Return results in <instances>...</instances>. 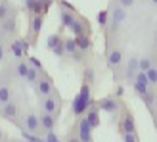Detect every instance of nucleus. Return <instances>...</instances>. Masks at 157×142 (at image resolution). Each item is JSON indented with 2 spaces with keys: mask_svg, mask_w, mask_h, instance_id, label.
I'll list each match as a JSON object with an SVG mask.
<instances>
[{
  "mask_svg": "<svg viewBox=\"0 0 157 142\" xmlns=\"http://www.w3.org/2000/svg\"><path fill=\"white\" fill-rule=\"evenodd\" d=\"M92 104H94V100L90 98V85H88V83H82L81 90H78V94L75 96L73 106H71V108H73V115H75V117H81Z\"/></svg>",
  "mask_w": 157,
  "mask_h": 142,
  "instance_id": "2",
  "label": "nucleus"
},
{
  "mask_svg": "<svg viewBox=\"0 0 157 142\" xmlns=\"http://www.w3.org/2000/svg\"><path fill=\"white\" fill-rule=\"evenodd\" d=\"M123 92H124V89L119 85V86H117V90H115V96H117V98H121V96H123Z\"/></svg>",
  "mask_w": 157,
  "mask_h": 142,
  "instance_id": "37",
  "label": "nucleus"
},
{
  "mask_svg": "<svg viewBox=\"0 0 157 142\" xmlns=\"http://www.w3.org/2000/svg\"><path fill=\"white\" fill-rule=\"evenodd\" d=\"M121 106H123V102L117 96H105L96 102V108L101 109V112H107V113H117L121 109Z\"/></svg>",
  "mask_w": 157,
  "mask_h": 142,
  "instance_id": "7",
  "label": "nucleus"
},
{
  "mask_svg": "<svg viewBox=\"0 0 157 142\" xmlns=\"http://www.w3.org/2000/svg\"><path fill=\"white\" fill-rule=\"evenodd\" d=\"M75 44H77V50H82V52L90 50V46H92L88 35H78V37H75Z\"/></svg>",
  "mask_w": 157,
  "mask_h": 142,
  "instance_id": "18",
  "label": "nucleus"
},
{
  "mask_svg": "<svg viewBox=\"0 0 157 142\" xmlns=\"http://www.w3.org/2000/svg\"><path fill=\"white\" fill-rule=\"evenodd\" d=\"M33 86H35L36 96H38V98H44V96H48V94L52 92V89H54V81H52L50 75H46L44 71H40V73H38V79L33 83Z\"/></svg>",
  "mask_w": 157,
  "mask_h": 142,
  "instance_id": "5",
  "label": "nucleus"
},
{
  "mask_svg": "<svg viewBox=\"0 0 157 142\" xmlns=\"http://www.w3.org/2000/svg\"><path fill=\"white\" fill-rule=\"evenodd\" d=\"M38 123H40V132L44 135V132H48V131H54V129H56L58 119H56V117H54L52 113L40 112V115H38Z\"/></svg>",
  "mask_w": 157,
  "mask_h": 142,
  "instance_id": "12",
  "label": "nucleus"
},
{
  "mask_svg": "<svg viewBox=\"0 0 157 142\" xmlns=\"http://www.w3.org/2000/svg\"><path fill=\"white\" fill-rule=\"evenodd\" d=\"M59 41H61V35H59V33H56V35H50V37H48V41H46V46H48V48L52 50V48H54V46H56Z\"/></svg>",
  "mask_w": 157,
  "mask_h": 142,
  "instance_id": "30",
  "label": "nucleus"
},
{
  "mask_svg": "<svg viewBox=\"0 0 157 142\" xmlns=\"http://www.w3.org/2000/svg\"><path fill=\"white\" fill-rule=\"evenodd\" d=\"M98 23H100V27H105L107 25V10L98 14Z\"/></svg>",
  "mask_w": 157,
  "mask_h": 142,
  "instance_id": "33",
  "label": "nucleus"
},
{
  "mask_svg": "<svg viewBox=\"0 0 157 142\" xmlns=\"http://www.w3.org/2000/svg\"><path fill=\"white\" fill-rule=\"evenodd\" d=\"M134 2H136V0H117V4L123 6L124 10H130V8L134 6Z\"/></svg>",
  "mask_w": 157,
  "mask_h": 142,
  "instance_id": "35",
  "label": "nucleus"
},
{
  "mask_svg": "<svg viewBox=\"0 0 157 142\" xmlns=\"http://www.w3.org/2000/svg\"><path fill=\"white\" fill-rule=\"evenodd\" d=\"M69 29H71V33L75 37L78 35H88L90 29H88V19H82V18H75V21L69 25Z\"/></svg>",
  "mask_w": 157,
  "mask_h": 142,
  "instance_id": "14",
  "label": "nucleus"
},
{
  "mask_svg": "<svg viewBox=\"0 0 157 142\" xmlns=\"http://www.w3.org/2000/svg\"><path fill=\"white\" fill-rule=\"evenodd\" d=\"M38 106H40V112H46V113H52L54 117H59V108H61V96L56 89H52V92L48 96H44L40 102H38Z\"/></svg>",
  "mask_w": 157,
  "mask_h": 142,
  "instance_id": "3",
  "label": "nucleus"
},
{
  "mask_svg": "<svg viewBox=\"0 0 157 142\" xmlns=\"http://www.w3.org/2000/svg\"><path fill=\"white\" fill-rule=\"evenodd\" d=\"M19 106H17V102H13V100H10V102H6L4 106H0V117L2 119H6L8 123H13L15 127H19Z\"/></svg>",
  "mask_w": 157,
  "mask_h": 142,
  "instance_id": "4",
  "label": "nucleus"
},
{
  "mask_svg": "<svg viewBox=\"0 0 157 142\" xmlns=\"http://www.w3.org/2000/svg\"><path fill=\"white\" fill-rule=\"evenodd\" d=\"M121 109H123V115H121V121H119L121 135L123 132H136V123H134V115H132V112L124 104L121 106Z\"/></svg>",
  "mask_w": 157,
  "mask_h": 142,
  "instance_id": "6",
  "label": "nucleus"
},
{
  "mask_svg": "<svg viewBox=\"0 0 157 142\" xmlns=\"http://www.w3.org/2000/svg\"><path fill=\"white\" fill-rule=\"evenodd\" d=\"M124 19H127V10H124L123 6L117 4V6H111V8L107 10V25L104 27V29H105L107 42H109V38L115 37V35L121 31Z\"/></svg>",
  "mask_w": 157,
  "mask_h": 142,
  "instance_id": "1",
  "label": "nucleus"
},
{
  "mask_svg": "<svg viewBox=\"0 0 157 142\" xmlns=\"http://www.w3.org/2000/svg\"><path fill=\"white\" fill-rule=\"evenodd\" d=\"M12 4H10V0H0V21H2L4 18H8L10 14H13V10H12Z\"/></svg>",
  "mask_w": 157,
  "mask_h": 142,
  "instance_id": "20",
  "label": "nucleus"
},
{
  "mask_svg": "<svg viewBox=\"0 0 157 142\" xmlns=\"http://www.w3.org/2000/svg\"><path fill=\"white\" fill-rule=\"evenodd\" d=\"M10 48H12V52H13V58L15 60H21L25 54H23V48H21V44H19V38L17 41H13L12 44H10Z\"/></svg>",
  "mask_w": 157,
  "mask_h": 142,
  "instance_id": "23",
  "label": "nucleus"
},
{
  "mask_svg": "<svg viewBox=\"0 0 157 142\" xmlns=\"http://www.w3.org/2000/svg\"><path fill=\"white\" fill-rule=\"evenodd\" d=\"M59 18H61V25H63V27H69V25L75 21V15L71 14V10H63Z\"/></svg>",
  "mask_w": 157,
  "mask_h": 142,
  "instance_id": "22",
  "label": "nucleus"
},
{
  "mask_svg": "<svg viewBox=\"0 0 157 142\" xmlns=\"http://www.w3.org/2000/svg\"><path fill=\"white\" fill-rule=\"evenodd\" d=\"M92 81H94V71H92V69L88 67V69L84 71V83H88V85H90Z\"/></svg>",
  "mask_w": 157,
  "mask_h": 142,
  "instance_id": "36",
  "label": "nucleus"
},
{
  "mask_svg": "<svg viewBox=\"0 0 157 142\" xmlns=\"http://www.w3.org/2000/svg\"><path fill=\"white\" fill-rule=\"evenodd\" d=\"M38 73H40V71H38V69H35L33 65H31V67H29V71H27V77H25V81L33 85V83L36 81V79H38Z\"/></svg>",
  "mask_w": 157,
  "mask_h": 142,
  "instance_id": "27",
  "label": "nucleus"
},
{
  "mask_svg": "<svg viewBox=\"0 0 157 142\" xmlns=\"http://www.w3.org/2000/svg\"><path fill=\"white\" fill-rule=\"evenodd\" d=\"M0 29H2L4 37H15V33H17V19H15V12L10 14L8 18H4L2 21H0Z\"/></svg>",
  "mask_w": 157,
  "mask_h": 142,
  "instance_id": "10",
  "label": "nucleus"
},
{
  "mask_svg": "<svg viewBox=\"0 0 157 142\" xmlns=\"http://www.w3.org/2000/svg\"><path fill=\"white\" fill-rule=\"evenodd\" d=\"M146 79H147V83H150V86H155V83H157V67L155 65L146 71Z\"/></svg>",
  "mask_w": 157,
  "mask_h": 142,
  "instance_id": "24",
  "label": "nucleus"
},
{
  "mask_svg": "<svg viewBox=\"0 0 157 142\" xmlns=\"http://www.w3.org/2000/svg\"><path fill=\"white\" fill-rule=\"evenodd\" d=\"M123 65V50L121 48H113V50H107V67L109 69H117Z\"/></svg>",
  "mask_w": 157,
  "mask_h": 142,
  "instance_id": "13",
  "label": "nucleus"
},
{
  "mask_svg": "<svg viewBox=\"0 0 157 142\" xmlns=\"http://www.w3.org/2000/svg\"><path fill=\"white\" fill-rule=\"evenodd\" d=\"M4 38H6V37H4V33H2V29H0V41H4Z\"/></svg>",
  "mask_w": 157,
  "mask_h": 142,
  "instance_id": "39",
  "label": "nucleus"
},
{
  "mask_svg": "<svg viewBox=\"0 0 157 142\" xmlns=\"http://www.w3.org/2000/svg\"><path fill=\"white\" fill-rule=\"evenodd\" d=\"M40 31H42V15L35 14V18L31 19V35L36 37V35H40Z\"/></svg>",
  "mask_w": 157,
  "mask_h": 142,
  "instance_id": "19",
  "label": "nucleus"
},
{
  "mask_svg": "<svg viewBox=\"0 0 157 142\" xmlns=\"http://www.w3.org/2000/svg\"><path fill=\"white\" fill-rule=\"evenodd\" d=\"M63 142H81V138H78V135H77V127H71V129L67 131Z\"/></svg>",
  "mask_w": 157,
  "mask_h": 142,
  "instance_id": "26",
  "label": "nucleus"
},
{
  "mask_svg": "<svg viewBox=\"0 0 157 142\" xmlns=\"http://www.w3.org/2000/svg\"><path fill=\"white\" fill-rule=\"evenodd\" d=\"M69 56H71V60L75 61V64H81V61L86 60V52H82V50H75L73 54H69Z\"/></svg>",
  "mask_w": 157,
  "mask_h": 142,
  "instance_id": "28",
  "label": "nucleus"
},
{
  "mask_svg": "<svg viewBox=\"0 0 157 142\" xmlns=\"http://www.w3.org/2000/svg\"><path fill=\"white\" fill-rule=\"evenodd\" d=\"M10 100H12V89L8 85H0V106H4Z\"/></svg>",
  "mask_w": 157,
  "mask_h": 142,
  "instance_id": "21",
  "label": "nucleus"
},
{
  "mask_svg": "<svg viewBox=\"0 0 157 142\" xmlns=\"http://www.w3.org/2000/svg\"><path fill=\"white\" fill-rule=\"evenodd\" d=\"M142 100H144V104L150 108L151 119L155 121V90H153V86H150V89H147V92L142 94Z\"/></svg>",
  "mask_w": 157,
  "mask_h": 142,
  "instance_id": "16",
  "label": "nucleus"
},
{
  "mask_svg": "<svg viewBox=\"0 0 157 142\" xmlns=\"http://www.w3.org/2000/svg\"><path fill=\"white\" fill-rule=\"evenodd\" d=\"M63 48H65V54H73L77 50V44H75V38H63Z\"/></svg>",
  "mask_w": 157,
  "mask_h": 142,
  "instance_id": "25",
  "label": "nucleus"
},
{
  "mask_svg": "<svg viewBox=\"0 0 157 142\" xmlns=\"http://www.w3.org/2000/svg\"><path fill=\"white\" fill-rule=\"evenodd\" d=\"M136 73H138V56L132 54L128 58V61H127V65L123 67V81L132 85V81L136 79Z\"/></svg>",
  "mask_w": 157,
  "mask_h": 142,
  "instance_id": "8",
  "label": "nucleus"
},
{
  "mask_svg": "<svg viewBox=\"0 0 157 142\" xmlns=\"http://www.w3.org/2000/svg\"><path fill=\"white\" fill-rule=\"evenodd\" d=\"M155 65V54L151 52L150 56H142V58H138V71H146L150 69V67H153Z\"/></svg>",
  "mask_w": 157,
  "mask_h": 142,
  "instance_id": "17",
  "label": "nucleus"
},
{
  "mask_svg": "<svg viewBox=\"0 0 157 142\" xmlns=\"http://www.w3.org/2000/svg\"><path fill=\"white\" fill-rule=\"evenodd\" d=\"M4 52H6V48H4V44H2V41H0V61L4 60Z\"/></svg>",
  "mask_w": 157,
  "mask_h": 142,
  "instance_id": "38",
  "label": "nucleus"
},
{
  "mask_svg": "<svg viewBox=\"0 0 157 142\" xmlns=\"http://www.w3.org/2000/svg\"><path fill=\"white\" fill-rule=\"evenodd\" d=\"M84 113H86V115H84V119L88 121V125H90V127H92V129H98L101 121H100V109L96 108V102H94V104H92L88 109H86Z\"/></svg>",
  "mask_w": 157,
  "mask_h": 142,
  "instance_id": "15",
  "label": "nucleus"
},
{
  "mask_svg": "<svg viewBox=\"0 0 157 142\" xmlns=\"http://www.w3.org/2000/svg\"><path fill=\"white\" fill-rule=\"evenodd\" d=\"M44 140L46 142H61L59 138H58V135L54 131H48V132H44Z\"/></svg>",
  "mask_w": 157,
  "mask_h": 142,
  "instance_id": "32",
  "label": "nucleus"
},
{
  "mask_svg": "<svg viewBox=\"0 0 157 142\" xmlns=\"http://www.w3.org/2000/svg\"><path fill=\"white\" fill-rule=\"evenodd\" d=\"M27 61L31 65H33L35 69H38V71H44V65H42V61H38L36 58H27Z\"/></svg>",
  "mask_w": 157,
  "mask_h": 142,
  "instance_id": "34",
  "label": "nucleus"
},
{
  "mask_svg": "<svg viewBox=\"0 0 157 142\" xmlns=\"http://www.w3.org/2000/svg\"><path fill=\"white\" fill-rule=\"evenodd\" d=\"M123 142H140L136 132H123Z\"/></svg>",
  "mask_w": 157,
  "mask_h": 142,
  "instance_id": "31",
  "label": "nucleus"
},
{
  "mask_svg": "<svg viewBox=\"0 0 157 142\" xmlns=\"http://www.w3.org/2000/svg\"><path fill=\"white\" fill-rule=\"evenodd\" d=\"M52 52L56 54L58 58H63V56H65V48H63V38H61V41H59V42H58L56 46H54V48H52Z\"/></svg>",
  "mask_w": 157,
  "mask_h": 142,
  "instance_id": "29",
  "label": "nucleus"
},
{
  "mask_svg": "<svg viewBox=\"0 0 157 142\" xmlns=\"http://www.w3.org/2000/svg\"><path fill=\"white\" fill-rule=\"evenodd\" d=\"M21 127L27 129L29 132H35V135H42L40 132V123H38V115L35 112H27L25 113V123H23Z\"/></svg>",
  "mask_w": 157,
  "mask_h": 142,
  "instance_id": "11",
  "label": "nucleus"
},
{
  "mask_svg": "<svg viewBox=\"0 0 157 142\" xmlns=\"http://www.w3.org/2000/svg\"><path fill=\"white\" fill-rule=\"evenodd\" d=\"M0 142H10V140H8V138H6V136H4V138H2V140H0Z\"/></svg>",
  "mask_w": 157,
  "mask_h": 142,
  "instance_id": "40",
  "label": "nucleus"
},
{
  "mask_svg": "<svg viewBox=\"0 0 157 142\" xmlns=\"http://www.w3.org/2000/svg\"><path fill=\"white\" fill-rule=\"evenodd\" d=\"M77 135L78 138H81V142H94L92 138V127L88 125V121L84 119V117H78V121H77Z\"/></svg>",
  "mask_w": 157,
  "mask_h": 142,
  "instance_id": "9",
  "label": "nucleus"
},
{
  "mask_svg": "<svg viewBox=\"0 0 157 142\" xmlns=\"http://www.w3.org/2000/svg\"><path fill=\"white\" fill-rule=\"evenodd\" d=\"M10 142H17V140H10Z\"/></svg>",
  "mask_w": 157,
  "mask_h": 142,
  "instance_id": "41",
  "label": "nucleus"
}]
</instances>
